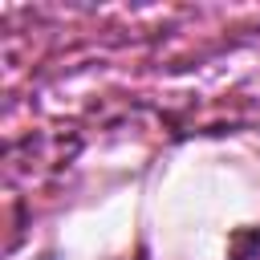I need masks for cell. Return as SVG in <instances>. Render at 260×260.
Instances as JSON below:
<instances>
[{"label": "cell", "mask_w": 260, "mask_h": 260, "mask_svg": "<svg viewBox=\"0 0 260 260\" xmlns=\"http://www.w3.org/2000/svg\"><path fill=\"white\" fill-rule=\"evenodd\" d=\"M228 260H260V223H236L228 232Z\"/></svg>", "instance_id": "cell-1"}, {"label": "cell", "mask_w": 260, "mask_h": 260, "mask_svg": "<svg viewBox=\"0 0 260 260\" xmlns=\"http://www.w3.org/2000/svg\"><path fill=\"white\" fill-rule=\"evenodd\" d=\"M126 260H146V244H138V248H134V256H126Z\"/></svg>", "instance_id": "cell-2"}]
</instances>
